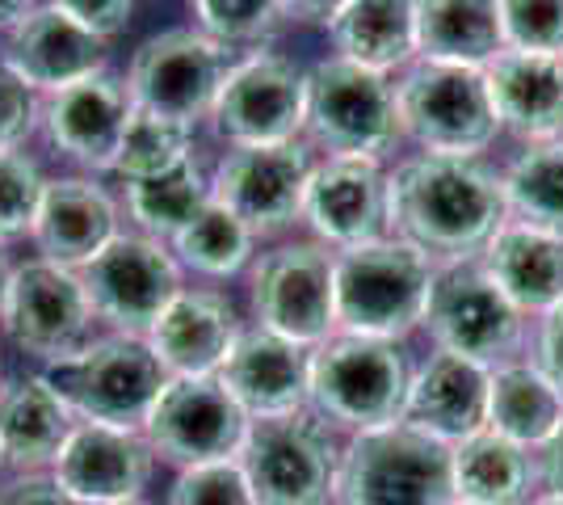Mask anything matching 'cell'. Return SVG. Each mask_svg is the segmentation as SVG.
I'll return each mask as SVG.
<instances>
[{
  "label": "cell",
  "instance_id": "obj_1",
  "mask_svg": "<svg viewBox=\"0 0 563 505\" xmlns=\"http://www.w3.org/2000/svg\"><path fill=\"white\" fill-rule=\"evenodd\" d=\"M505 219V186L484 156L412 152L391 165V237L438 265L479 262Z\"/></svg>",
  "mask_w": 563,
  "mask_h": 505
},
{
  "label": "cell",
  "instance_id": "obj_2",
  "mask_svg": "<svg viewBox=\"0 0 563 505\" xmlns=\"http://www.w3.org/2000/svg\"><path fill=\"white\" fill-rule=\"evenodd\" d=\"M433 278L438 262L399 237L341 249L332 262L336 333L383 337V341L412 337L424 325Z\"/></svg>",
  "mask_w": 563,
  "mask_h": 505
},
{
  "label": "cell",
  "instance_id": "obj_3",
  "mask_svg": "<svg viewBox=\"0 0 563 505\" xmlns=\"http://www.w3.org/2000/svg\"><path fill=\"white\" fill-rule=\"evenodd\" d=\"M417 362L404 341L332 333L311 350V400L332 430L362 433L404 421V400Z\"/></svg>",
  "mask_w": 563,
  "mask_h": 505
},
{
  "label": "cell",
  "instance_id": "obj_4",
  "mask_svg": "<svg viewBox=\"0 0 563 505\" xmlns=\"http://www.w3.org/2000/svg\"><path fill=\"white\" fill-rule=\"evenodd\" d=\"M303 140L320 156H375L387 161L399 144L396 80L324 55L307 68V114Z\"/></svg>",
  "mask_w": 563,
  "mask_h": 505
},
{
  "label": "cell",
  "instance_id": "obj_5",
  "mask_svg": "<svg viewBox=\"0 0 563 505\" xmlns=\"http://www.w3.org/2000/svg\"><path fill=\"white\" fill-rule=\"evenodd\" d=\"M404 144L424 156H484L500 135L484 68L463 64H408L396 80Z\"/></svg>",
  "mask_w": 563,
  "mask_h": 505
},
{
  "label": "cell",
  "instance_id": "obj_6",
  "mask_svg": "<svg viewBox=\"0 0 563 505\" xmlns=\"http://www.w3.org/2000/svg\"><path fill=\"white\" fill-rule=\"evenodd\" d=\"M345 442L316 409L261 417L240 447L257 505H336Z\"/></svg>",
  "mask_w": 563,
  "mask_h": 505
},
{
  "label": "cell",
  "instance_id": "obj_7",
  "mask_svg": "<svg viewBox=\"0 0 563 505\" xmlns=\"http://www.w3.org/2000/svg\"><path fill=\"white\" fill-rule=\"evenodd\" d=\"M454 472L450 447L391 421L345 438L336 505H450Z\"/></svg>",
  "mask_w": 563,
  "mask_h": 505
},
{
  "label": "cell",
  "instance_id": "obj_8",
  "mask_svg": "<svg viewBox=\"0 0 563 505\" xmlns=\"http://www.w3.org/2000/svg\"><path fill=\"white\" fill-rule=\"evenodd\" d=\"M47 380L71 405L76 421L143 430L168 371L152 354L147 337L97 333L76 359L47 366Z\"/></svg>",
  "mask_w": 563,
  "mask_h": 505
},
{
  "label": "cell",
  "instance_id": "obj_9",
  "mask_svg": "<svg viewBox=\"0 0 563 505\" xmlns=\"http://www.w3.org/2000/svg\"><path fill=\"white\" fill-rule=\"evenodd\" d=\"M0 333L43 371L76 359L97 337V312L80 274L43 257L13 262L0 304Z\"/></svg>",
  "mask_w": 563,
  "mask_h": 505
},
{
  "label": "cell",
  "instance_id": "obj_10",
  "mask_svg": "<svg viewBox=\"0 0 563 505\" xmlns=\"http://www.w3.org/2000/svg\"><path fill=\"white\" fill-rule=\"evenodd\" d=\"M235 55L240 51L214 43L198 25H177L143 39L122 85L135 110L198 127L202 119H211L214 97L232 73Z\"/></svg>",
  "mask_w": 563,
  "mask_h": 505
},
{
  "label": "cell",
  "instance_id": "obj_11",
  "mask_svg": "<svg viewBox=\"0 0 563 505\" xmlns=\"http://www.w3.org/2000/svg\"><path fill=\"white\" fill-rule=\"evenodd\" d=\"M332 253L320 241H282L249 265L253 325L290 337L307 350L336 333V283Z\"/></svg>",
  "mask_w": 563,
  "mask_h": 505
},
{
  "label": "cell",
  "instance_id": "obj_12",
  "mask_svg": "<svg viewBox=\"0 0 563 505\" xmlns=\"http://www.w3.org/2000/svg\"><path fill=\"white\" fill-rule=\"evenodd\" d=\"M421 329L433 337V350L479 362L488 371L514 362L526 345V316L505 299L479 262L438 265Z\"/></svg>",
  "mask_w": 563,
  "mask_h": 505
},
{
  "label": "cell",
  "instance_id": "obj_13",
  "mask_svg": "<svg viewBox=\"0 0 563 505\" xmlns=\"http://www.w3.org/2000/svg\"><path fill=\"white\" fill-rule=\"evenodd\" d=\"M307 68L269 47L240 51L214 97L211 127L228 147L303 140Z\"/></svg>",
  "mask_w": 563,
  "mask_h": 505
},
{
  "label": "cell",
  "instance_id": "obj_14",
  "mask_svg": "<svg viewBox=\"0 0 563 505\" xmlns=\"http://www.w3.org/2000/svg\"><path fill=\"white\" fill-rule=\"evenodd\" d=\"M76 274L89 290L97 325H106V333L147 337V329L168 308V299L186 287V270L173 257V249L135 228H122Z\"/></svg>",
  "mask_w": 563,
  "mask_h": 505
},
{
  "label": "cell",
  "instance_id": "obj_15",
  "mask_svg": "<svg viewBox=\"0 0 563 505\" xmlns=\"http://www.w3.org/2000/svg\"><path fill=\"white\" fill-rule=\"evenodd\" d=\"M253 417L235 405L219 375H177L161 387L156 405L143 421V438L156 459L181 468L240 459Z\"/></svg>",
  "mask_w": 563,
  "mask_h": 505
},
{
  "label": "cell",
  "instance_id": "obj_16",
  "mask_svg": "<svg viewBox=\"0 0 563 505\" xmlns=\"http://www.w3.org/2000/svg\"><path fill=\"white\" fill-rule=\"evenodd\" d=\"M316 168V147L290 144L228 147L211 165V194L261 237H282L303 219L307 182Z\"/></svg>",
  "mask_w": 563,
  "mask_h": 505
},
{
  "label": "cell",
  "instance_id": "obj_17",
  "mask_svg": "<svg viewBox=\"0 0 563 505\" xmlns=\"http://www.w3.org/2000/svg\"><path fill=\"white\" fill-rule=\"evenodd\" d=\"M303 223L332 253L391 237V168L375 156H320L303 198Z\"/></svg>",
  "mask_w": 563,
  "mask_h": 505
},
{
  "label": "cell",
  "instance_id": "obj_18",
  "mask_svg": "<svg viewBox=\"0 0 563 505\" xmlns=\"http://www.w3.org/2000/svg\"><path fill=\"white\" fill-rule=\"evenodd\" d=\"M131 94L110 73H97L89 80H76L68 89H55L43 97V122L55 156L71 161L85 173H114V156L122 144V131L131 122Z\"/></svg>",
  "mask_w": 563,
  "mask_h": 505
},
{
  "label": "cell",
  "instance_id": "obj_19",
  "mask_svg": "<svg viewBox=\"0 0 563 505\" xmlns=\"http://www.w3.org/2000/svg\"><path fill=\"white\" fill-rule=\"evenodd\" d=\"M152 472H156V451L143 430L97 426V421H76L51 468V476L85 505L140 502Z\"/></svg>",
  "mask_w": 563,
  "mask_h": 505
},
{
  "label": "cell",
  "instance_id": "obj_20",
  "mask_svg": "<svg viewBox=\"0 0 563 505\" xmlns=\"http://www.w3.org/2000/svg\"><path fill=\"white\" fill-rule=\"evenodd\" d=\"M122 232V198L101 186L93 173L47 177L38 216L30 228L34 257L64 270H85Z\"/></svg>",
  "mask_w": 563,
  "mask_h": 505
},
{
  "label": "cell",
  "instance_id": "obj_21",
  "mask_svg": "<svg viewBox=\"0 0 563 505\" xmlns=\"http://www.w3.org/2000/svg\"><path fill=\"white\" fill-rule=\"evenodd\" d=\"M0 59L22 76L34 94H55L76 80L110 73V39H101L55 4H38L18 30H9Z\"/></svg>",
  "mask_w": 563,
  "mask_h": 505
},
{
  "label": "cell",
  "instance_id": "obj_22",
  "mask_svg": "<svg viewBox=\"0 0 563 505\" xmlns=\"http://www.w3.org/2000/svg\"><path fill=\"white\" fill-rule=\"evenodd\" d=\"M240 333H244V320L228 290L181 287L168 299L161 320L147 329V345L168 371V380L219 375Z\"/></svg>",
  "mask_w": 563,
  "mask_h": 505
},
{
  "label": "cell",
  "instance_id": "obj_23",
  "mask_svg": "<svg viewBox=\"0 0 563 505\" xmlns=\"http://www.w3.org/2000/svg\"><path fill=\"white\" fill-rule=\"evenodd\" d=\"M219 380L253 421L286 417L307 409L311 400V350L253 325L235 337L232 354L219 366Z\"/></svg>",
  "mask_w": 563,
  "mask_h": 505
},
{
  "label": "cell",
  "instance_id": "obj_24",
  "mask_svg": "<svg viewBox=\"0 0 563 505\" xmlns=\"http://www.w3.org/2000/svg\"><path fill=\"white\" fill-rule=\"evenodd\" d=\"M488 380H493L488 366L433 350L412 371L404 421L446 447H459L463 438L488 426Z\"/></svg>",
  "mask_w": 563,
  "mask_h": 505
},
{
  "label": "cell",
  "instance_id": "obj_25",
  "mask_svg": "<svg viewBox=\"0 0 563 505\" xmlns=\"http://www.w3.org/2000/svg\"><path fill=\"white\" fill-rule=\"evenodd\" d=\"M76 430V413L47 380V371L13 375L0 384V468L13 476L51 472Z\"/></svg>",
  "mask_w": 563,
  "mask_h": 505
},
{
  "label": "cell",
  "instance_id": "obj_26",
  "mask_svg": "<svg viewBox=\"0 0 563 505\" xmlns=\"http://www.w3.org/2000/svg\"><path fill=\"white\" fill-rule=\"evenodd\" d=\"M500 131L521 144H542L563 135V55L505 47L484 68Z\"/></svg>",
  "mask_w": 563,
  "mask_h": 505
},
{
  "label": "cell",
  "instance_id": "obj_27",
  "mask_svg": "<svg viewBox=\"0 0 563 505\" xmlns=\"http://www.w3.org/2000/svg\"><path fill=\"white\" fill-rule=\"evenodd\" d=\"M479 265L521 316H551L563 304V241L542 228L505 219Z\"/></svg>",
  "mask_w": 563,
  "mask_h": 505
},
{
  "label": "cell",
  "instance_id": "obj_28",
  "mask_svg": "<svg viewBox=\"0 0 563 505\" xmlns=\"http://www.w3.org/2000/svg\"><path fill=\"white\" fill-rule=\"evenodd\" d=\"M417 59L488 68L505 51L500 0H412Z\"/></svg>",
  "mask_w": 563,
  "mask_h": 505
},
{
  "label": "cell",
  "instance_id": "obj_29",
  "mask_svg": "<svg viewBox=\"0 0 563 505\" xmlns=\"http://www.w3.org/2000/svg\"><path fill=\"white\" fill-rule=\"evenodd\" d=\"M332 55L371 73H404L417 64V13L412 0H345L329 22Z\"/></svg>",
  "mask_w": 563,
  "mask_h": 505
},
{
  "label": "cell",
  "instance_id": "obj_30",
  "mask_svg": "<svg viewBox=\"0 0 563 505\" xmlns=\"http://www.w3.org/2000/svg\"><path fill=\"white\" fill-rule=\"evenodd\" d=\"M563 426V387L542 371L539 362L514 359L493 366L488 380V430L509 438L526 451H539L542 442Z\"/></svg>",
  "mask_w": 563,
  "mask_h": 505
},
{
  "label": "cell",
  "instance_id": "obj_31",
  "mask_svg": "<svg viewBox=\"0 0 563 505\" xmlns=\"http://www.w3.org/2000/svg\"><path fill=\"white\" fill-rule=\"evenodd\" d=\"M450 472H454V497L479 505H526L530 488L539 484L534 451L500 438L488 426L450 447Z\"/></svg>",
  "mask_w": 563,
  "mask_h": 505
},
{
  "label": "cell",
  "instance_id": "obj_32",
  "mask_svg": "<svg viewBox=\"0 0 563 505\" xmlns=\"http://www.w3.org/2000/svg\"><path fill=\"white\" fill-rule=\"evenodd\" d=\"M211 198V168L202 165V156H189L186 165L168 168L161 177L126 182L122 186V216L131 219L135 232H147V237L168 244Z\"/></svg>",
  "mask_w": 563,
  "mask_h": 505
},
{
  "label": "cell",
  "instance_id": "obj_33",
  "mask_svg": "<svg viewBox=\"0 0 563 505\" xmlns=\"http://www.w3.org/2000/svg\"><path fill=\"white\" fill-rule=\"evenodd\" d=\"M168 249H173V257L181 262L186 274L223 283V278H235V274H244V270L253 265V257H257V232L235 216V211H228L223 202L211 198V202L168 241Z\"/></svg>",
  "mask_w": 563,
  "mask_h": 505
},
{
  "label": "cell",
  "instance_id": "obj_34",
  "mask_svg": "<svg viewBox=\"0 0 563 505\" xmlns=\"http://www.w3.org/2000/svg\"><path fill=\"white\" fill-rule=\"evenodd\" d=\"M509 219L542 228L563 241V135L526 144L500 173Z\"/></svg>",
  "mask_w": 563,
  "mask_h": 505
},
{
  "label": "cell",
  "instance_id": "obj_35",
  "mask_svg": "<svg viewBox=\"0 0 563 505\" xmlns=\"http://www.w3.org/2000/svg\"><path fill=\"white\" fill-rule=\"evenodd\" d=\"M194 152V127L186 122L161 119V114H147V110H131V122L122 131V144L114 156V177L126 182H147V177H161L168 168L186 165Z\"/></svg>",
  "mask_w": 563,
  "mask_h": 505
},
{
  "label": "cell",
  "instance_id": "obj_36",
  "mask_svg": "<svg viewBox=\"0 0 563 505\" xmlns=\"http://www.w3.org/2000/svg\"><path fill=\"white\" fill-rule=\"evenodd\" d=\"M189 9L202 34L232 51L265 47L274 30L286 22L282 0H189Z\"/></svg>",
  "mask_w": 563,
  "mask_h": 505
},
{
  "label": "cell",
  "instance_id": "obj_37",
  "mask_svg": "<svg viewBox=\"0 0 563 505\" xmlns=\"http://www.w3.org/2000/svg\"><path fill=\"white\" fill-rule=\"evenodd\" d=\"M47 190V173L25 152H0V244L30 237L38 202Z\"/></svg>",
  "mask_w": 563,
  "mask_h": 505
},
{
  "label": "cell",
  "instance_id": "obj_38",
  "mask_svg": "<svg viewBox=\"0 0 563 505\" xmlns=\"http://www.w3.org/2000/svg\"><path fill=\"white\" fill-rule=\"evenodd\" d=\"M165 505H257V497L240 459H219V463L181 468Z\"/></svg>",
  "mask_w": 563,
  "mask_h": 505
},
{
  "label": "cell",
  "instance_id": "obj_39",
  "mask_svg": "<svg viewBox=\"0 0 563 505\" xmlns=\"http://www.w3.org/2000/svg\"><path fill=\"white\" fill-rule=\"evenodd\" d=\"M505 47L563 55V0H500Z\"/></svg>",
  "mask_w": 563,
  "mask_h": 505
},
{
  "label": "cell",
  "instance_id": "obj_40",
  "mask_svg": "<svg viewBox=\"0 0 563 505\" xmlns=\"http://www.w3.org/2000/svg\"><path fill=\"white\" fill-rule=\"evenodd\" d=\"M43 122V94L0 59V152H22Z\"/></svg>",
  "mask_w": 563,
  "mask_h": 505
},
{
  "label": "cell",
  "instance_id": "obj_41",
  "mask_svg": "<svg viewBox=\"0 0 563 505\" xmlns=\"http://www.w3.org/2000/svg\"><path fill=\"white\" fill-rule=\"evenodd\" d=\"M47 4H55L59 13H68L71 22H80L85 30H93L110 43L135 18V0H47Z\"/></svg>",
  "mask_w": 563,
  "mask_h": 505
},
{
  "label": "cell",
  "instance_id": "obj_42",
  "mask_svg": "<svg viewBox=\"0 0 563 505\" xmlns=\"http://www.w3.org/2000/svg\"><path fill=\"white\" fill-rule=\"evenodd\" d=\"M0 505H85L76 502L64 484L51 472H34V476H13L0 488Z\"/></svg>",
  "mask_w": 563,
  "mask_h": 505
},
{
  "label": "cell",
  "instance_id": "obj_43",
  "mask_svg": "<svg viewBox=\"0 0 563 505\" xmlns=\"http://www.w3.org/2000/svg\"><path fill=\"white\" fill-rule=\"evenodd\" d=\"M563 387V304L551 316H542L539 329V359H534Z\"/></svg>",
  "mask_w": 563,
  "mask_h": 505
},
{
  "label": "cell",
  "instance_id": "obj_44",
  "mask_svg": "<svg viewBox=\"0 0 563 505\" xmlns=\"http://www.w3.org/2000/svg\"><path fill=\"white\" fill-rule=\"evenodd\" d=\"M534 468H539L542 488H547V493H560L563 497V426L542 442L539 451H534Z\"/></svg>",
  "mask_w": 563,
  "mask_h": 505
},
{
  "label": "cell",
  "instance_id": "obj_45",
  "mask_svg": "<svg viewBox=\"0 0 563 505\" xmlns=\"http://www.w3.org/2000/svg\"><path fill=\"white\" fill-rule=\"evenodd\" d=\"M345 9V0H282V13L290 18V22H303V25H324Z\"/></svg>",
  "mask_w": 563,
  "mask_h": 505
},
{
  "label": "cell",
  "instance_id": "obj_46",
  "mask_svg": "<svg viewBox=\"0 0 563 505\" xmlns=\"http://www.w3.org/2000/svg\"><path fill=\"white\" fill-rule=\"evenodd\" d=\"M43 0H0V34H9V30H18V25L38 9Z\"/></svg>",
  "mask_w": 563,
  "mask_h": 505
},
{
  "label": "cell",
  "instance_id": "obj_47",
  "mask_svg": "<svg viewBox=\"0 0 563 505\" xmlns=\"http://www.w3.org/2000/svg\"><path fill=\"white\" fill-rule=\"evenodd\" d=\"M9 274H13V257H9V244H0V304H4V287H9Z\"/></svg>",
  "mask_w": 563,
  "mask_h": 505
},
{
  "label": "cell",
  "instance_id": "obj_48",
  "mask_svg": "<svg viewBox=\"0 0 563 505\" xmlns=\"http://www.w3.org/2000/svg\"><path fill=\"white\" fill-rule=\"evenodd\" d=\"M526 505H563L560 493H539V497H530Z\"/></svg>",
  "mask_w": 563,
  "mask_h": 505
},
{
  "label": "cell",
  "instance_id": "obj_49",
  "mask_svg": "<svg viewBox=\"0 0 563 505\" xmlns=\"http://www.w3.org/2000/svg\"><path fill=\"white\" fill-rule=\"evenodd\" d=\"M0 384H4V333H0Z\"/></svg>",
  "mask_w": 563,
  "mask_h": 505
},
{
  "label": "cell",
  "instance_id": "obj_50",
  "mask_svg": "<svg viewBox=\"0 0 563 505\" xmlns=\"http://www.w3.org/2000/svg\"><path fill=\"white\" fill-rule=\"evenodd\" d=\"M450 505H479V502H463V497H454V502H450Z\"/></svg>",
  "mask_w": 563,
  "mask_h": 505
},
{
  "label": "cell",
  "instance_id": "obj_51",
  "mask_svg": "<svg viewBox=\"0 0 563 505\" xmlns=\"http://www.w3.org/2000/svg\"><path fill=\"white\" fill-rule=\"evenodd\" d=\"M122 505H152V502H143V497H140V502H122Z\"/></svg>",
  "mask_w": 563,
  "mask_h": 505
}]
</instances>
